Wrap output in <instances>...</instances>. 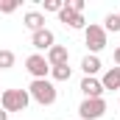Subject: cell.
Listing matches in <instances>:
<instances>
[{"instance_id":"obj_2","label":"cell","mask_w":120,"mask_h":120,"mask_svg":"<svg viewBox=\"0 0 120 120\" xmlns=\"http://www.w3.org/2000/svg\"><path fill=\"white\" fill-rule=\"evenodd\" d=\"M28 95L36 101V103H42V106H50V103H56V87H53V81H48V78H39V81H31L28 87Z\"/></svg>"},{"instance_id":"obj_12","label":"cell","mask_w":120,"mask_h":120,"mask_svg":"<svg viewBox=\"0 0 120 120\" xmlns=\"http://www.w3.org/2000/svg\"><path fill=\"white\" fill-rule=\"evenodd\" d=\"M101 67H103V64H101V59H98V56H84V61H81V70H84V75H90V78H95V75H98V73H101Z\"/></svg>"},{"instance_id":"obj_21","label":"cell","mask_w":120,"mask_h":120,"mask_svg":"<svg viewBox=\"0 0 120 120\" xmlns=\"http://www.w3.org/2000/svg\"><path fill=\"white\" fill-rule=\"evenodd\" d=\"M117 17H120V14H117Z\"/></svg>"},{"instance_id":"obj_15","label":"cell","mask_w":120,"mask_h":120,"mask_svg":"<svg viewBox=\"0 0 120 120\" xmlns=\"http://www.w3.org/2000/svg\"><path fill=\"white\" fill-rule=\"evenodd\" d=\"M14 67V53L11 50H0V70H8Z\"/></svg>"},{"instance_id":"obj_14","label":"cell","mask_w":120,"mask_h":120,"mask_svg":"<svg viewBox=\"0 0 120 120\" xmlns=\"http://www.w3.org/2000/svg\"><path fill=\"white\" fill-rule=\"evenodd\" d=\"M103 31H106V34H109V31L117 34V31H120V17H117V14H106V20H103Z\"/></svg>"},{"instance_id":"obj_13","label":"cell","mask_w":120,"mask_h":120,"mask_svg":"<svg viewBox=\"0 0 120 120\" xmlns=\"http://www.w3.org/2000/svg\"><path fill=\"white\" fill-rule=\"evenodd\" d=\"M50 75H53V81H70L73 70H70V64H59V67H50Z\"/></svg>"},{"instance_id":"obj_8","label":"cell","mask_w":120,"mask_h":120,"mask_svg":"<svg viewBox=\"0 0 120 120\" xmlns=\"http://www.w3.org/2000/svg\"><path fill=\"white\" fill-rule=\"evenodd\" d=\"M59 20L64 25H70V28H84V14H75L67 3H64V8L59 11Z\"/></svg>"},{"instance_id":"obj_18","label":"cell","mask_w":120,"mask_h":120,"mask_svg":"<svg viewBox=\"0 0 120 120\" xmlns=\"http://www.w3.org/2000/svg\"><path fill=\"white\" fill-rule=\"evenodd\" d=\"M67 6H70V8H73V11H75V14H81V11H84V6H87V3H84V0H70V3H67Z\"/></svg>"},{"instance_id":"obj_20","label":"cell","mask_w":120,"mask_h":120,"mask_svg":"<svg viewBox=\"0 0 120 120\" xmlns=\"http://www.w3.org/2000/svg\"><path fill=\"white\" fill-rule=\"evenodd\" d=\"M0 120H8V112L6 109H0Z\"/></svg>"},{"instance_id":"obj_9","label":"cell","mask_w":120,"mask_h":120,"mask_svg":"<svg viewBox=\"0 0 120 120\" xmlns=\"http://www.w3.org/2000/svg\"><path fill=\"white\" fill-rule=\"evenodd\" d=\"M81 92H84V98H101V95H103V87H101L98 78L84 75V81H81Z\"/></svg>"},{"instance_id":"obj_5","label":"cell","mask_w":120,"mask_h":120,"mask_svg":"<svg viewBox=\"0 0 120 120\" xmlns=\"http://www.w3.org/2000/svg\"><path fill=\"white\" fill-rule=\"evenodd\" d=\"M25 70L34 75V81H39V78H48L50 64H48V59H45L42 53H31L28 59H25Z\"/></svg>"},{"instance_id":"obj_6","label":"cell","mask_w":120,"mask_h":120,"mask_svg":"<svg viewBox=\"0 0 120 120\" xmlns=\"http://www.w3.org/2000/svg\"><path fill=\"white\" fill-rule=\"evenodd\" d=\"M53 42H56V36H53V31H48V28L31 34V45H34L36 50H50V48H53Z\"/></svg>"},{"instance_id":"obj_11","label":"cell","mask_w":120,"mask_h":120,"mask_svg":"<svg viewBox=\"0 0 120 120\" xmlns=\"http://www.w3.org/2000/svg\"><path fill=\"white\" fill-rule=\"evenodd\" d=\"M101 87L103 90H120V67H109L101 78Z\"/></svg>"},{"instance_id":"obj_17","label":"cell","mask_w":120,"mask_h":120,"mask_svg":"<svg viewBox=\"0 0 120 120\" xmlns=\"http://www.w3.org/2000/svg\"><path fill=\"white\" fill-rule=\"evenodd\" d=\"M61 8H64L61 0H45V11H56V14H59Z\"/></svg>"},{"instance_id":"obj_19","label":"cell","mask_w":120,"mask_h":120,"mask_svg":"<svg viewBox=\"0 0 120 120\" xmlns=\"http://www.w3.org/2000/svg\"><path fill=\"white\" fill-rule=\"evenodd\" d=\"M115 61H117V67H120V48H115Z\"/></svg>"},{"instance_id":"obj_16","label":"cell","mask_w":120,"mask_h":120,"mask_svg":"<svg viewBox=\"0 0 120 120\" xmlns=\"http://www.w3.org/2000/svg\"><path fill=\"white\" fill-rule=\"evenodd\" d=\"M17 6H20L17 0H0V11H3V14H11V11H17Z\"/></svg>"},{"instance_id":"obj_4","label":"cell","mask_w":120,"mask_h":120,"mask_svg":"<svg viewBox=\"0 0 120 120\" xmlns=\"http://www.w3.org/2000/svg\"><path fill=\"white\" fill-rule=\"evenodd\" d=\"M103 112H106V101H103V98H84L81 106H78L81 120H98Z\"/></svg>"},{"instance_id":"obj_3","label":"cell","mask_w":120,"mask_h":120,"mask_svg":"<svg viewBox=\"0 0 120 120\" xmlns=\"http://www.w3.org/2000/svg\"><path fill=\"white\" fill-rule=\"evenodd\" d=\"M84 39H87L90 53L98 56V53L106 48V31H103V25H87V28H84Z\"/></svg>"},{"instance_id":"obj_10","label":"cell","mask_w":120,"mask_h":120,"mask_svg":"<svg viewBox=\"0 0 120 120\" xmlns=\"http://www.w3.org/2000/svg\"><path fill=\"white\" fill-rule=\"evenodd\" d=\"M22 22H25V28H28L31 34H36V31L45 28V14H39V11H25Z\"/></svg>"},{"instance_id":"obj_7","label":"cell","mask_w":120,"mask_h":120,"mask_svg":"<svg viewBox=\"0 0 120 120\" xmlns=\"http://www.w3.org/2000/svg\"><path fill=\"white\" fill-rule=\"evenodd\" d=\"M45 59H48L50 67H59V64H67V61H70V53H67V48H64V45H53V48L48 50V56H45Z\"/></svg>"},{"instance_id":"obj_1","label":"cell","mask_w":120,"mask_h":120,"mask_svg":"<svg viewBox=\"0 0 120 120\" xmlns=\"http://www.w3.org/2000/svg\"><path fill=\"white\" fill-rule=\"evenodd\" d=\"M31 103L28 90H3L0 92V109L6 112H25Z\"/></svg>"}]
</instances>
